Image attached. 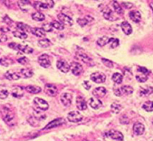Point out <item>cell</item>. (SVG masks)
<instances>
[{
    "label": "cell",
    "mask_w": 153,
    "mask_h": 141,
    "mask_svg": "<svg viewBox=\"0 0 153 141\" xmlns=\"http://www.w3.org/2000/svg\"><path fill=\"white\" fill-rule=\"evenodd\" d=\"M109 39L108 37H102L99 38L98 40H97V44L99 45V47H104L105 45L108 44V42L109 41Z\"/></svg>",
    "instance_id": "cell-37"
},
{
    "label": "cell",
    "mask_w": 153,
    "mask_h": 141,
    "mask_svg": "<svg viewBox=\"0 0 153 141\" xmlns=\"http://www.w3.org/2000/svg\"><path fill=\"white\" fill-rule=\"evenodd\" d=\"M42 29L45 32H52L53 29V27L52 26L51 23H46V24L42 25Z\"/></svg>",
    "instance_id": "cell-47"
},
{
    "label": "cell",
    "mask_w": 153,
    "mask_h": 141,
    "mask_svg": "<svg viewBox=\"0 0 153 141\" xmlns=\"http://www.w3.org/2000/svg\"><path fill=\"white\" fill-rule=\"evenodd\" d=\"M5 77L6 79H8L9 80H17V79L20 78V77L17 73L11 72V71H7L5 73Z\"/></svg>",
    "instance_id": "cell-26"
},
{
    "label": "cell",
    "mask_w": 153,
    "mask_h": 141,
    "mask_svg": "<svg viewBox=\"0 0 153 141\" xmlns=\"http://www.w3.org/2000/svg\"><path fill=\"white\" fill-rule=\"evenodd\" d=\"M31 32L35 36L40 37V38L46 36V32L41 28H31Z\"/></svg>",
    "instance_id": "cell-25"
},
{
    "label": "cell",
    "mask_w": 153,
    "mask_h": 141,
    "mask_svg": "<svg viewBox=\"0 0 153 141\" xmlns=\"http://www.w3.org/2000/svg\"><path fill=\"white\" fill-rule=\"evenodd\" d=\"M151 6H152V10H153V3H151Z\"/></svg>",
    "instance_id": "cell-57"
},
{
    "label": "cell",
    "mask_w": 153,
    "mask_h": 141,
    "mask_svg": "<svg viewBox=\"0 0 153 141\" xmlns=\"http://www.w3.org/2000/svg\"><path fill=\"white\" fill-rule=\"evenodd\" d=\"M20 73L23 78H30L33 76V71L30 69H22Z\"/></svg>",
    "instance_id": "cell-28"
},
{
    "label": "cell",
    "mask_w": 153,
    "mask_h": 141,
    "mask_svg": "<svg viewBox=\"0 0 153 141\" xmlns=\"http://www.w3.org/2000/svg\"><path fill=\"white\" fill-rule=\"evenodd\" d=\"M121 90L122 93L126 95L132 94L133 93V88L129 86H123L121 88Z\"/></svg>",
    "instance_id": "cell-41"
},
{
    "label": "cell",
    "mask_w": 153,
    "mask_h": 141,
    "mask_svg": "<svg viewBox=\"0 0 153 141\" xmlns=\"http://www.w3.org/2000/svg\"><path fill=\"white\" fill-rule=\"evenodd\" d=\"M70 69L75 76H79V75L82 74L83 71V66L80 63H76V62H73L71 63Z\"/></svg>",
    "instance_id": "cell-9"
},
{
    "label": "cell",
    "mask_w": 153,
    "mask_h": 141,
    "mask_svg": "<svg viewBox=\"0 0 153 141\" xmlns=\"http://www.w3.org/2000/svg\"><path fill=\"white\" fill-rule=\"evenodd\" d=\"M93 94L95 96V98H101V97H105V95L106 94V89L102 87H97L93 90Z\"/></svg>",
    "instance_id": "cell-19"
},
{
    "label": "cell",
    "mask_w": 153,
    "mask_h": 141,
    "mask_svg": "<svg viewBox=\"0 0 153 141\" xmlns=\"http://www.w3.org/2000/svg\"><path fill=\"white\" fill-rule=\"evenodd\" d=\"M139 72L142 73H144V74L148 75V73H149V71L147 69L145 68V67H139V69H138Z\"/></svg>",
    "instance_id": "cell-52"
},
{
    "label": "cell",
    "mask_w": 153,
    "mask_h": 141,
    "mask_svg": "<svg viewBox=\"0 0 153 141\" xmlns=\"http://www.w3.org/2000/svg\"><path fill=\"white\" fill-rule=\"evenodd\" d=\"M9 47L15 50H19L22 52H24V53H26V54H29V53H32L33 52V49L31 48V47H28V46H22V45L20 44H17L15 42L9 43Z\"/></svg>",
    "instance_id": "cell-2"
},
{
    "label": "cell",
    "mask_w": 153,
    "mask_h": 141,
    "mask_svg": "<svg viewBox=\"0 0 153 141\" xmlns=\"http://www.w3.org/2000/svg\"><path fill=\"white\" fill-rule=\"evenodd\" d=\"M114 93H115V96L117 97H121L122 95V90L121 89H119V88H115L114 89Z\"/></svg>",
    "instance_id": "cell-53"
},
{
    "label": "cell",
    "mask_w": 153,
    "mask_h": 141,
    "mask_svg": "<svg viewBox=\"0 0 153 141\" xmlns=\"http://www.w3.org/2000/svg\"><path fill=\"white\" fill-rule=\"evenodd\" d=\"M18 5L19 8L24 12H28L29 10V7L31 6L30 1H26V0H22V1H18Z\"/></svg>",
    "instance_id": "cell-21"
},
{
    "label": "cell",
    "mask_w": 153,
    "mask_h": 141,
    "mask_svg": "<svg viewBox=\"0 0 153 141\" xmlns=\"http://www.w3.org/2000/svg\"><path fill=\"white\" fill-rule=\"evenodd\" d=\"M51 25H52L53 28L58 29V30H63V29H64V25L62 24L59 21L54 20L53 22H52Z\"/></svg>",
    "instance_id": "cell-40"
},
{
    "label": "cell",
    "mask_w": 153,
    "mask_h": 141,
    "mask_svg": "<svg viewBox=\"0 0 153 141\" xmlns=\"http://www.w3.org/2000/svg\"><path fill=\"white\" fill-rule=\"evenodd\" d=\"M142 108L147 112H152L153 111V101H146L143 103Z\"/></svg>",
    "instance_id": "cell-33"
},
{
    "label": "cell",
    "mask_w": 153,
    "mask_h": 141,
    "mask_svg": "<svg viewBox=\"0 0 153 141\" xmlns=\"http://www.w3.org/2000/svg\"><path fill=\"white\" fill-rule=\"evenodd\" d=\"M68 120L72 123H78L83 120V116L78 111H72L67 116Z\"/></svg>",
    "instance_id": "cell-4"
},
{
    "label": "cell",
    "mask_w": 153,
    "mask_h": 141,
    "mask_svg": "<svg viewBox=\"0 0 153 141\" xmlns=\"http://www.w3.org/2000/svg\"><path fill=\"white\" fill-rule=\"evenodd\" d=\"M112 6H113V9H114V10H115V12H116V13H118V14H122L123 13L122 9L121 6H120V5H119V3L116 2V1L113 2Z\"/></svg>",
    "instance_id": "cell-42"
},
{
    "label": "cell",
    "mask_w": 153,
    "mask_h": 141,
    "mask_svg": "<svg viewBox=\"0 0 153 141\" xmlns=\"http://www.w3.org/2000/svg\"><path fill=\"white\" fill-rule=\"evenodd\" d=\"M136 79H137L139 82L140 83H144L148 79V75L144 74V73H142V74L136 75Z\"/></svg>",
    "instance_id": "cell-46"
},
{
    "label": "cell",
    "mask_w": 153,
    "mask_h": 141,
    "mask_svg": "<svg viewBox=\"0 0 153 141\" xmlns=\"http://www.w3.org/2000/svg\"><path fill=\"white\" fill-rule=\"evenodd\" d=\"M34 118L36 119L37 120H45L46 119V115L43 113H41L40 111L35 110L34 113Z\"/></svg>",
    "instance_id": "cell-44"
},
{
    "label": "cell",
    "mask_w": 153,
    "mask_h": 141,
    "mask_svg": "<svg viewBox=\"0 0 153 141\" xmlns=\"http://www.w3.org/2000/svg\"><path fill=\"white\" fill-rule=\"evenodd\" d=\"M112 79L115 83L117 84H120V83L122 82L123 79V76L119 73H115L112 75Z\"/></svg>",
    "instance_id": "cell-31"
},
{
    "label": "cell",
    "mask_w": 153,
    "mask_h": 141,
    "mask_svg": "<svg viewBox=\"0 0 153 141\" xmlns=\"http://www.w3.org/2000/svg\"><path fill=\"white\" fill-rule=\"evenodd\" d=\"M88 18H89V16H86L85 18L78 19H77V22H78V24H79L80 26H86V25L89 22V21L88 20Z\"/></svg>",
    "instance_id": "cell-45"
},
{
    "label": "cell",
    "mask_w": 153,
    "mask_h": 141,
    "mask_svg": "<svg viewBox=\"0 0 153 141\" xmlns=\"http://www.w3.org/2000/svg\"><path fill=\"white\" fill-rule=\"evenodd\" d=\"M65 123V121L63 118H57V119L51 121L50 123H48L46 127H45V130H48V129H53V128H56L57 127H59V126H62L63 124Z\"/></svg>",
    "instance_id": "cell-10"
},
{
    "label": "cell",
    "mask_w": 153,
    "mask_h": 141,
    "mask_svg": "<svg viewBox=\"0 0 153 141\" xmlns=\"http://www.w3.org/2000/svg\"><path fill=\"white\" fill-rule=\"evenodd\" d=\"M38 44L39 47H42V48H47V47H49L51 46V42L49 39H42L38 42Z\"/></svg>",
    "instance_id": "cell-32"
},
{
    "label": "cell",
    "mask_w": 153,
    "mask_h": 141,
    "mask_svg": "<svg viewBox=\"0 0 153 141\" xmlns=\"http://www.w3.org/2000/svg\"><path fill=\"white\" fill-rule=\"evenodd\" d=\"M83 87H84V88L85 89H89L91 88V84L89 83V81H84V83H83Z\"/></svg>",
    "instance_id": "cell-55"
},
{
    "label": "cell",
    "mask_w": 153,
    "mask_h": 141,
    "mask_svg": "<svg viewBox=\"0 0 153 141\" xmlns=\"http://www.w3.org/2000/svg\"><path fill=\"white\" fill-rule=\"evenodd\" d=\"M7 41V37L6 36L5 33L3 32H0V42H4Z\"/></svg>",
    "instance_id": "cell-51"
},
{
    "label": "cell",
    "mask_w": 153,
    "mask_h": 141,
    "mask_svg": "<svg viewBox=\"0 0 153 141\" xmlns=\"http://www.w3.org/2000/svg\"><path fill=\"white\" fill-rule=\"evenodd\" d=\"M122 110L121 105H119L117 103H113L111 105V111L113 113H119Z\"/></svg>",
    "instance_id": "cell-39"
},
{
    "label": "cell",
    "mask_w": 153,
    "mask_h": 141,
    "mask_svg": "<svg viewBox=\"0 0 153 141\" xmlns=\"http://www.w3.org/2000/svg\"><path fill=\"white\" fill-rule=\"evenodd\" d=\"M122 6L125 9H131L133 6V4L132 3H130V2H122Z\"/></svg>",
    "instance_id": "cell-54"
},
{
    "label": "cell",
    "mask_w": 153,
    "mask_h": 141,
    "mask_svg": "<svg viewBox=\"0 0 153 141\" xmlns=\"http://www.w3.org/2000/svg\"><path fill=\"white\" fill-rule=\"evenodd\" d=\"M34 104L40 110L46 111L48 109V104L46 101L38 97H36L34 99Z\"/></svg>",
    "instance_id": "cell-6"
},
{
    "label": "cell",
    "mask_w": 153,
    "mask_h": 141,
    "mask_svg": "<svg viewBox=\"0 0 153 141\" xmlns=\"http://www.w3.org/2000/svg\"><path fill=\"white\" fill-rule=\"evenodd\" d=\"M32 18L33 20L41 22V21H43L45 19V16L44 14H42V12H35V13H32Z\"/></svg>",
    "instance_id": "cell-30"
},
{
    "label": "cell",
    "mask_w": 153,
    "mask_h": 141,
    "mask_svg": "<svg viewBox=\"0 0 153 141\" xmlns=\"http://www.w3.org/2000/svg\"><path fill=\"white\" fill-rule=\"evenodd\" d=\"M72 99H73V96L70 93H64L61 95V103H63L65 107H69L72 103Z\"/></svg>",
    "instance_id": "cell-14"
},
{
    "label": "cell",
    "mask_w": 153,
    "mask_h": 141,
    "mask_svg": "<svg viewBox=\"0 0 153 141\" xmlns=\"http://www.w3.org/2000/svg\"><path fill=\"white\" fill-rule=\"evenodd\" d=\"M106 135L108 137H111L112 139L115 140H119V141H122L124 139V136H123L122 133L119 131L115 130H111L107 132Z\"/></svg>",
    "instance_id": "cell-8"
},
{
    "label": "cell",
    "mask_w": 153,
    "mask_h": 141,
    "mask_svg": "<svg viewBox=\"0 0 153 141\" xmlns=\"http://www.w3.org/2000/svg\"><path fill=\"white\" fill-rule=\"evenodd\" d=\"M12 33H13V36H14L15 37H16V38L18 39H26L28 37V35H27L26 32H21V31L19 30L14 31Z\"/></svg>",
    "instance_id": "cell-34"
},
{
    "label": "cell",
    "mask_w": 153,
    "mask_h": 141,
    "mask_svg": "<svg viewBox=\"0 0 153 141\" xmlns=\"http://www.w3.org/2000/svg\"><path fill=\"white\" fill-rule=\"evenodd\" d=\"M129 17L133 22H139L141 20V14L139 11H132L129 12Z\"/></svg>",
    "instance_id": "cell-23"
},
{
    "label": "cell",
    "mask_w": 153,
    "mask_h": 141,
    "mask_svg": "<svg viewBox=\"0 0 153 141\" xmlns=\"http://www.w3.org/2000/svg\"><path fill=\"white\" fill-rule=\"evenodd\" d=\"M58 19L59 22L63 25H65V26H73V19L70 18L69 16H66V15L63 14V13H60V14L58 15Z\"/></svg>",
    "instance_id": "cell-11"
},
{
    "label": "cell",
    "mask_w": 153,
    "mask_h": 141,
    "mask_svg": "<svg viewBox=\"0 0 153 141\" xmlns=\"http://www.w3.org/2000/svg\"><path fill=\"white\" fill-rule=\"evenodd\" d=\"M13 63V60L9 58H6V57H3V58L0 59V64L4 67H9V65Z\"/></svg>",
    "instance_id": "cell-38"
},
{
    "label": "cell",
    "mask_w": 153,
    "mask_h": 141,
    "mask_svg": "<svg viewBox=\"0 0 153 141\" xmlns=\"http://www.w3.org/2000/svg\"><path fill=\"white\" fill-rule=\"evenodd\" d=\"M103 16L104 18L107 20L109 21H115L116 19V17L115 16L114 13H113L112 11L109 8H105L104 10H103Z\"/></svg>",
    "instance_id": "cell-16"
},
{
    "label": "cell",
    "mask_w": 153,
    "mask_h": 141,
    "mask_svg": "<svg viewBox=\"0 0 153 141\" xmlns=\"http://www.w3.org/2000/svg\"><path fill=\"white\" fill-rule=\"evenodd\" d=\"M3 20H4V22H6V24H8V25H10V24H12V21L9 18V17L7 16H5L4 19H3Z\"/></svg>",
    "instance_id": "cell-56"
},
{
    "label": "cell",
    "mask_w": 153,
    "mask_h": 141,
    "mask_svg": "<svg viewBox=\"0 0 153 141\" xmlns=\"http://www.w3.org/2000/svg\"><path fill=\"white\" fill-rule=\"evenodd\" d=\"M38 62L41 67L44 68H48L51 66L50 58L47 54H42L38 57Z\"/></svg>",
    "instance_id": "cell-7"
},
{
    "label": "cell",
    "mask_w": 153,
    "mask_h": 141,
    "mask_svg": "<svg viewBox=\"0 0 153 141\" xmlns=\"http://www.w3.org/2000/svg\"><path fill=\"white\" fill-rule=\"evenodd\" d=\"M139 93L142 97H147L150 94L153 93V87H142L140 90H139Z\"/></svg>",
    "instance_id": "cell-24"
},
{
    "label": "cell",
    "mask_w": 153,
    "mask_h": 141,
    "mask_svg": "<svg viewBox=\"0 0 153 141\" xmlns=\"http://www.w3.org/2000/svg\"><path fill=\"white\" fill-rule=\"evenodd\" d=\"M102 62L103 64L105 65V67H109V68H112L113 67V63L112 61L109 60V59H102Z\"/></svg>",
    "instance_id": "cell-48"
},
{
    "label": "cell",
    "mask_w": 153,
    "mask_h": 141,
    "mask_svg": "<svg viewBox=\"0 0 153 141\" xmlns=\"http://www.w3.org/2000/svg\"><path fill=\"white\" fill-rule=\"evenodd\" d=\"M17 28H18L19 30L23 32L31 31V28L29 27V26L25 24V23H22V22H18L17 23Z\"/></svg>",
    "instance_id": "cell-29"
},
{
    "label": "cell",
    "mask_w": 153,
    "mask_h": 141,
    "mask_svg": "<svg viewBox=\"0 0 153 141\" xmlns=\"http://www.w3.org/2000/svg\"><path fill=\"white\" fill-rule=\"evenodd\" d=\"M57 68L63 73H68L70 70V65L64 59H60L57 62Z\"/></svg>",
    "instance_id": "cell-13"
},
{
    "label": "cell",
    "mask_w": 153,
    "mask_h": 141,
    "mask_svg": "<svg viewBox=\"0 0 153 141\" xmlns=\"http://www.w3.org/2000/svg\"><path fill=\"white\" fill-rule=\"evenodd\" d=\"M1 114H2V119L5 121L6 124L9 126H14L16 124V120H15V114L12 112L10 108L7 107H3L1 110Z\"/></svg>",
    "instance_id": "cell-1"
},
{
    "label": "cell",
    "mask_w": 153,
    "mask_h": 141,
    "mask_svg": "<svg viewBox=\"0 0 153 141\" xmlns=\"http://www.w3.org/2000/svg\"><path fill=\"white\" fill-rule=\"evenodd\" d=\"M9 96V91L3 87H0V99H4Z\"/></svg>",
    "instance_id": "cell-43"
},
{
    "label": "cell",
    "mask_w": 153,
    "mask_h": 141,
    "mask_svg": "<svg viewBox=\"0 0 153 141\" xmlns=\"http://www.w3.org/2000/svg\"><path fill=\"white\" fill-rule=\"evenodd\" d=\"M89 105L90 107L94 110L99 109L102 106V102L95 97H92L89 99Z\"/></svg>",
    "instance_id": "cell-15"
},
{
    "label": "cell",
    "mask_w": 153,
    "mask_h": 141,
    "mask_svg": "<svg viewBox=\"0 0 153 141\" xmlns=\"http://www.w3.org/2000/svg\"><path fill=\"white\" fill-rule=\"evenodd\" d=\"M119 41L118 39L116 38H110L109 39V42H108V44L109 45V47L112 49H115L118 46H119Z\"/></svg>",
    "instance_id": "cell-35"
},
{
    "label": "cell",
    "mask_w": 153,
    "mask_h": 141,
    "mask_svg": "<svg viewBox=\"0 0 153 141\" xmlns=\"http://www.w3.org/2000/svg\"><path fill=\"white\" fill-rule=\"evenodd\" d=\"M77 57H79L80 59L81 60L84 62V63H89L91 62V59L89 58L86 54H85V53H83V52H77Z\"/></svg>",
    "instance_id": "cell-36"
},
{
    "label": "cell",
    "mask_w": 153,
    "mask_h": 141,
    "mask_svg": "<svg viewBox=\"0 0 153 141\" xmlns=\"http://www.w3.org/2000/svg\"><path fill=\"white\" fill-rule=\"evenodd\" d=\"M121 28L122 29L123 32L126 35H130L132 32V28L131 25L129 24V22L126 21L122 22Z\"/></svg>",
    "instance_id": "cell-20"
},
{
    "label": "cell",
    "mask_w": 153,
    "mask_h": 141,
    "mask_svg": "<svg viewBox=\"0 0 153 141\" xmlns=\"http://www.w3.org/2000/svg\"><path fill=\"white\" fill-rule=\"evenodd\" d=\"M91 80L93 81L94 83H104L105 81L106 77L103 73L101 72H96V73H93L90 76Z\"/></svg>",
    "instance_id": "cell-5"
},
{
    "label": "cell",
    "mask_w": 153,
    "mask_h": 141,
    "mask_svg": "<svg viewBox=\"0 0 153 141\" xmlns=\"http://www.w3.org/2000/svg\"><path fill=\"white\" fill-rule=\"evenodd\" d=\"M120 120V123H122V124H127V123H129V118L125 115L120 117V120Z\"/></svg>",
    "instance_id": "cell-50"
},
{
    "label": "cell",
    "mask_w": 153,
    "mask_h": 141,
    "mask_svg": "<svg viewBox=\"0 0 153 141\" xmlns=\"http://www.w3.org/2000/svg\"><path fill=\"white\" fill-rule=\"evenodd\" d=\"M76 106L79 110H85L87 109V103L83 97H78L76 98Z\"/></svg>",
    "instance_id": "cell-17"
},
{
    "label": "cell",
    "mask_w": 153,
    "mask_h": 141,
    "mask_svg": "<svg viewBox=\"0 0 153 141\" xmlns=\"http://www.w3.org/2000/svg\"><path fill=\"white\" fill-rule=\"evenodd\" d=\"M45 93L49 97H56L58 93V89L55 85L46 84L45 86Z\"/></svg>",
    "instance_id": "cell-12"
},
{
    "label": "cell",
    "mask_w": 153,
    "mask_h": 141,
    "mask_svg": "<svg viewBox=\"0 0 153 141\" xmlns=\"http://www.w3.org/2000/svg\"><path fill=\"white\" fill-rule=\"evenodd\" d=\"M12 95L16 98H21L23 97V88L21 87H16L12 91Z\"/></svg>",
    "instance_id": "cell-22"
},
{
    "label": "cell",
    "mask_w": 153,
    "mask_h": 141,
    "mask_svg": "<svg viewBox=\"0 0 153 141\" xmlns=\"http://www.w3.org/2000/svg\"><path fill=\"white\" fill-rule=\"evenodd\" d=\"M133 131L136 135H142L144 133V131H145V127L142 123L138 122L133 125Z\"/></svg>",
    "instance_id": "cell-18"
},
{
    "label": "cell",
    "mask_w": 153,
    "mask_h": 141,
    "mask_svg": "<svg viewBox=\"0 0 153 141\" xmlns=\"http://www.w3.org/2000/svg\"><path fill=\"white\" fill-rule=\"evenodd\" d=\"M27 92L29 93H32V94H36V93H40L42 89L39 87H36V86H28L26 87Z\"/></svg>",
    "instance_id": "cell-27"
},
{
    "label": "cell",
    "mask_w": 153,
    "mask_h": 141,
    "mask_svg": "<svg viewBox=\"0 0 153 141\" xmlns=\"http://www.w3.org/2000/svg\"><path fill=\"white\" fill-rule=\"evenodd\" d=\"M35 9H36L37 10H42V9H50L53 7L54 6V2L48 0V1H42V2H39V1H36L34 2Z\"/></svg>",
    "instance_id": "cell-3"
},
{
    "label": "cell",
    "mask_w": 153,
    "mask_h": 141,
    "mask_svg": "<svg viewBox=\"0 0 153 141\" xmlns=\"http://www.w3.org/2000/svg\"><path fill=\"white\" fill-rule=\"evenodd\" d=\"M17 61H18V63H19L20 64L26 65L28 63V59L26 58V57H21V58L18 59Z\"/></svg>",
    "instance_id": "cell-49"
}]
</instances>
